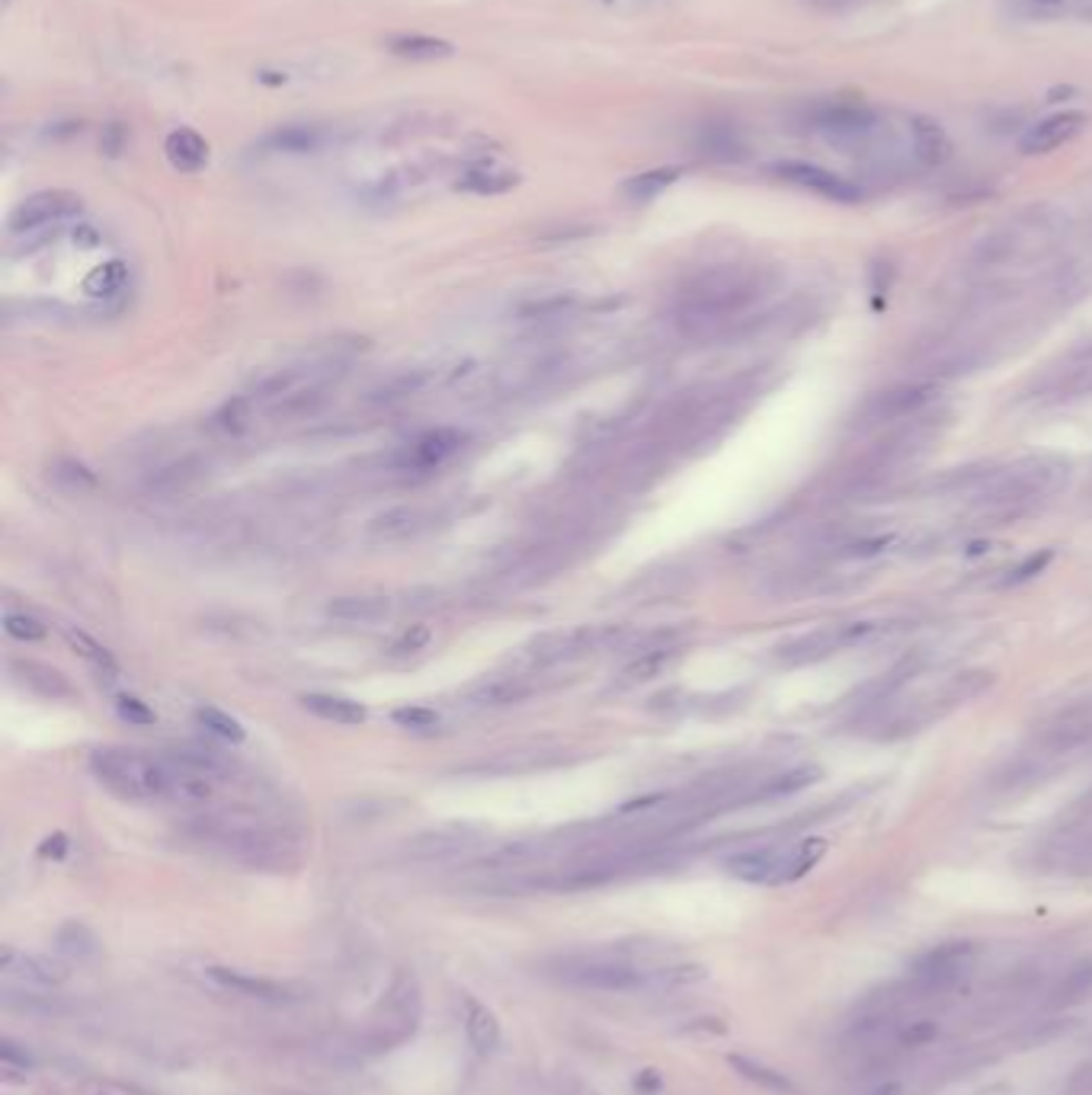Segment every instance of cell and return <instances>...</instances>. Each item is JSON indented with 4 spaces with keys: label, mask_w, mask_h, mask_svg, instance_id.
Wrapping results in <instances>:
<instances>
[{
    "label": "cell",
    "mask_w": 1092,
    "mask_h": 1095,
    "mask_svg": "<svg viewBox=\"0 0 1092 1095\" xmlns=\"http://www.w3.org/2000/svg\"><path fill=\"white\" fill-rule=\"evenodd\" d=\"M395 605L388 596H337L327 602V615L350 624H375L392 618Z\"/></svg>",
    "instance_id": "cell-15"
},
{
    "label": "cell",
    "mask_w": 1092,
    "mask_h": 1095,
    "mask_svg": "<svg viewBox=\"0 0 1092 1095\" xmlns=\"http://www.w3.org/2000/svg\"><path fill=\"white\" fill-rule=\"evenodd\" d=\"M67 641H71V648H74L77 654H81V657H84V660H87V663H91L97 673H103L110 682L116 679V673H119V670H116V660L110 657V651H106V648H100V644H97L94 638H87L84 632H67Z\"/></svg>",
    "instance_id": "cell-41"
},
{
    "label": "cell",
    "mask_w": 1092,
    "mask_h": 1095,
    "mask_svg": "<svg viewBox=\"0 0 1092 1095\" xmlns=\"http://www.w3.org/2000/svg\"><path fill=\"white\" fill-rule=\"evenodd\" d=\"M196 721L209 731V734H215V737H221V740H227V743H241L244 737H247V731H244V724L238 721V718H231L227 712H221V709H199L196 712Z\"/></svg>",
    "instance_id": "cell-40"
},
{
    "label": "cell",
    "mask_w": 1092,
    "mask_h": 1095,
    "mask_svg": "<svg viewBox=\"0 0 1092 1095\" xmlns=\"http://www.w3.org/2000/svg\"><path fill=\"white\" fill-rule=\"evenodd\" d=\"M464 436L452 426H436L430 433H423L420 439L411 442V449L398 458L401 467H414V472H433V467L445 464L458 449H461Z\"/></svg>",
    "instance_id": "cell-9"
},
{
    "label": "cell",
    "mask_w": 1092,
    "mask_h": 1095,
    "mask_svg": "<svg viewBox=\"0 0 1092 1095\" xmlns=\"http://www.w3.org/2000/svg\"><path fill=\"white\" fill-rule=\"evenodd\" d=\"M301 709L321 721H334V724H346V728L365 724V718H369V712L359 705V701L343 698V695H324V692L301 695Z\"/></svg>",
    "instance_id": "cell-16"
},
{
    "label": "cell",
    "mask_w": 1092,
    "mask_h": 1095,
    "mask_svg": "<svg viewBox=\"0 0 1092 1095\" xmlns=\"http://www.w3.org/2000/svg\"><path fill=\"white\" fill-rule=\"evenodd\" d=\"M167 759V756H164ZM171 762V792H167V801H174V804H209L212 798H215V781L218 778H212V775H202V772H196V769H186V765H180V762H174V759H167Z\"/></svg>",
    "instance_id": "cell-19"
},
{
    "label": "cell",
    "mask_w": 1092,
    "mask_h": 1095,
    "mask_svg": "<svg viewBox=\"0 0 1092 1095\" xmlns=\"http://www.w3.org/2000/svg\"><path fill=\"white\" fill-rule=\"evenodd\" d=\"M564 983L580 987V990H605V993H632L648 983V974L641 968L621 964V961H568L558 974Z\"/></svg>",
    "instance_id": "cell-4"
},
{
    "label": "cell",
    "mask_w": 1092,
    "mask_h": 1095,
    "mask_svg": "<svg viewBox=\"0 0 1092 1095\" xmlns=\"http://www.w3.org/2000/svg\"><path fill=\"white\" fill-rule=\"evenodd\" d=\"M94 775L103 785L125 801H167L171 792V762L147 756L138 750L106 746L91 756Z\"/></svg>",
    "instance_id": "cell-2"
},
{
    "label": "cell",
    "mask_w": 1092,
    "mask_h": 1095,
    "mask_svg": "<svg viewBox=\"0 0 1092 1095\" xmlns=\"http://www.w3.org/2000/svg\"><path fill=\"white\" fill-rule=\"evenodd\" d=\"M574 304V295H552V298H541V301H532L522 307L525 318H552V315H561V311H568Z\"/></svg>",
    "instance_id": "cell-50"
},
{
    "label": "cell",
    "mask_w": 1092,
    "mask_h": 1095,
    "mask_svg": "<svg viewBox=\"0 0 1092 1095\" xmlns=\"http://www.w3.org/2000/svg\"><path fill=\"white\" fill-rule=\"evenodd\" d=\"M58 949H61L64 955L87 958V955H94V952H97V942H94V935H91L84 925L71 922V925H64V929L58 932Z\"/></svg>",
    "instance_id": "cell-43"
},
{
    "label": "cell",
    "mask_w": 1092,
    "mask_h": 1095,
    "mask_svg": "<svg viewBox=\"0 0 1092 1095\" xmlns=\"http://www.w3.org/2000/svg\"><path fill=\"white\" fill-rule=\"evenodd\" d=\"M1089 993H1092V961L1070 971V977L1057 987V1002H1076Z\"/></svg>",
    "instance_id": "cell-46"
},
{
    "label": "cell",
    "mask_w": 1092,
    "mask_h": 1095,
    "mask_svg": "<svg viewBox=\"0 0 1092 1095\" xmlns=\"http://www.w3.org/2000/svg\"><path fill=\"white\" fill-rule=\"evenodd\" d=\"M820 125L833 135H859L872 125V113L862 106H836L820 119Z\"/></svg>",
    "instance_id": "cell-38"
},
{
    "label": "cell",
    "mask_w": 1092,
    "mask_h": 1095,
    "mask_svg": "<svg viewBox=\"0 0 1092 1095\" xmlns=\"http://www.w3.org/2000/svg\"><path fill=\"white\" fill-rule=\"evenodd\" d=\"M910 132H913V151H916V158L922 164L939 167V164H946L952 158V141H949L946 128L939 122L919 116V119L910 122Z\"/></svg>",
    "instance_id": "cell-21"
},
{
    "label": "cell",
    "mask_w": 1092,
    "mask_h": 1095,
    "mask_svg": "<svg viewBox=\"0 0 1092 1095\" xmlns=\"http://www.w3.org/2000/svg\"><path fill=\"white\" fill-rule=\"evenodd\" d=\"M532 695V685L522 682L519 676H497V679H484L478 682L472 692H468V701H475L478 709H510L519 705Z\"/></svg>",
    "instance_id": "cell-17"
},
{
    "label": "cell",
    "mask_w": 1092,
    "mask_h": 1095,
    "mask_svg": "<svg viewBox=\"0 0 1092 1095\" xmlns=\"http://www.w3.org/2000/svg\"><path fill=\"white\" fill-rule=\"evenodd\" d=\"M254 411H257L254 398H251V395H241V398L224 401V404L215 411L212 423H215V430H221L224 436H241V433H247V426H251V420H254Z\"/></svg>",
    "instance_id": "cell-34"
},
{
    "label": "cell",
    "mask_w": 1092,
    "mask_h": 1095,
    "mask_svg": "<svg viewBox=\"0 0 1092 1095\" xmlns=\"http://www.w3.org/2000/svg\"><path fill=\"white\" fill-rule=\"evenodd\" d=\"M164 151H167V161H171L177 171H183V174H196V171H202V167L209 164V144H205V138H202L199 132H193V128H177V132H171Z\"/></svg>",
    "instance_id": "cell-22"
},
{
    "label": "cell",
    "mask_w": 1092,
    "mask_h": 1095,
    "mask_svg": "<svg viewBox=\"0 0 1092 1095\" xmlns=\"http://www.w3.org/2000/svg\"><path fill=\"white\" fill-rule=\"evenodd\" d=\"M1089 734H1092V721H1089V718L1067 715V718H1060V721L1048 731L1045 740H1048V750H1051V753H1067V750L1079 746Z\"/></svg>",
    "instance_id": "cell-36"
},
{
    "label": "cell",
    "mask_w": 1092,
    "mask_h": 1095,
    "mask_svg": "<svg viewBox=\"0 0 1092 1095\" xmlns=\"http://www.w3.org/2000/svg\"><path fill=\"white\" fill-rule=\"evenodd\" d=\"M433 381H436L433 369H411V372H404V375H398L392 381H384L381 387H375L369 395V401L372 404H395V401H404L411 395H420V391L430 387Z\"/></svg>",
    "instance_id": "cell-25"
},
{
    "label": "cell",
    "mask_w": 1092,
    "mask_h": 1095,
    "mask_svg": "<svg viewBox=\"0 0 1092 1095\" xmlns=\"http://www.w3.org/2000/svg\"><path fill=\"white\" fill-rule=\"evenodd\" d=\"M673 648H654V651H644L641 657H635L626 670H621V685H638V682H648L654 676L663 673V666L673 660Z\"/></svg>",
    "instance_id": "cell-35"
},
{
    "label": "cell",
    "mask_w": 1092,
    "mask_h": 1095,
    "mask_svg": "<svg viewBox=\"0 0 1092 1095\" xmlns=\"http://www.w3.org/2000/svg\"><path fill=\"white\" fill-rule=\"evenodd\" d=\"M4 632L14 638V641H23V644H36V641H45L48 629L29 612H7L4 615Z\"/></svg>",
    "instance_id": "cell-42"
},
{
    "label": "cell",
    "mask_w": 1092,
    "mask_h": 1095,
    "mask_svg": "<svg viewBox=\"0 0 1092 1095\" xmlns=\"http://www.w3.org/2000/svg\"><path fill=\"white\" fill-rule=\"evenodd\" d=\"M84 132V122H55L48 132H45V138H74V135H81Z\"/></svg>",
    "instance_id": "cell-54"
},
{
    "label": "cell",
    "mask_w": 1092,
    "mask_h": 1095,
    "mask_svg": "<svg viewBox=\"0 0 1092 1095\" xmlns=\"http://www.w3.org/2000/svg\"><path fill=\"white\" fill-rule=\"evenodd\" d=\"M14 673H17V679L23 682V685H29L33 692H39L42 698H71L74 695V689H71V682L58 673V670H52V666H45V663H33V660H14Z\"/></svg>",
    "instance_id": "cell-23"
},
{
    "label": "cell",
    "mask_w": 1092,
    "mask_h": 1095,
    "mask_svg": "<svg viewBox=\"0 0 1092 1095\" xmlns=\"http://www.w3.org/2000/svg\"><path fill=\"white\" fill-rule=\"evenodd\" d=\"M0 971H4V977L29 983V987H58V983L67 980V968L64 964H58L52 958H42V955H26V952H17V949L0 952Z\"/></svg>",
    "instance_id": "cell-10"
},
{
    "label": "cell",
    "mask_w": 1092,
    "mask_h": 1095,
    "mask_svg": "<svg viewBox=\"0 0 1092 1095\" xmlns=\"http://www.w3.org/2000/svg\"><path fill=\"white\" fill-rule=\"evenodd\" d=\"M823 855H827V839L811 836V839L798 842V845L789 849L786 858H782V878H778V884H792V881L805 878V875L820 862Z\"/></svg>",
    "instance_id": "cell-29"
},
{
    "label": "cell",
    "mask_w": 1092,
    "mask_h": 1095,
    "mask_svg": "<svg viewBox=\"0 0 1092 1095\" xmlns=\"http://www.w3.org/2000/svg\"><path fill=\"white\" fill-rule=\"evenodd\" d=\"M823 778V769L820 765H798V769H789L782 775L769 778L759 798H789V795H798L811 785H817V781Z\"/></svg>",
    "instance_id": "cell-30"
},
{
    "label": "cell",
    "mask_w": 1092,
    "mask_h": 1095,
    "mask_svg": "<svg viewBox=\"0 0 1092 1095\" xmlns=\"http://www.w3.org/2000/svg\"><path fill=\"white\" fill-rule=\"evenodd\" d=\"M481 833L468 830V827H452V830H426L420 836H414L408 842V852L414 858H445V855H458L481 845Z\"/></svg>",
    "instance_id": "cell-13"
},
{
    "label": "cell",
    "mask_w": 1092,
    "mask_h": 1095,
    "mask_svg": "<svg viewBox=\"0 0 1092 1095\" xmlns=\"http://www.w3.org/2000/svg\"><path fill=\"white\" fill-rule=\"evenodd\" d=\"M1048 561H1051V552H1041V555H1032V558H1026L1019 568H1012V574L1006 577V583H1026V580H1032V577H1038L1045 568H1048Z\"/></svg>",
    "instance_id": "cell-51"
},
{
    "label": "cell",
    "mask_w": 1092,
    "mask_h": 1095,
    "mask_svg": "<svg viewBox=\"0 0 1092 1095\" xmlns=\"http://www.w3.org/2000/svg\"><path fill=\"white\" fill-rule=\"evenodd\" d=\"M772 174H778V177L789 180V183H795V186H805V190H811V193H817V196H823V199H833V202H859V199H862V190H859V186L849 183V180H842L839 174H830V171L817 167V164L782 161V164L772 167Z\"/></svg>",
    "instance_id": "cell-7"
},
{
    "label": "cell",
    "mask_w": 1092,
    "mask_h": 1095,
    "mask_svg": "<svg viewBox=\"0 0 1092 1095\" xmlns=\"http://www.w3.org/2000/svg\"><path fill=\"white\" fill-rule=\"evenodd\" d=\"M388 52H395L401 58H414V61H436V58L455 55V45L433 36H395L388 39Z\"/></svg>",
    "instance_id": "cell-31"
},
{
    "label": "cell",
    "mask_w": 1092,
    "mask_h": 1095,
    "mask_svg": "<svg viewBox=\"0 0 1092 1095\" xmlns=\"http://www.w3.org/2000/svg\"><path fill=\"white\" fill-rule=\"evenodd\" d=\"M875 1095H904V1086H897V1082H885Z\"/></svg>",
    "instance_id": "cell-57"
},
{
    "label": "cell",
    "mask_w": 1092,
    "mask_h": 1095,
    "mask_svg": "<svg viewBox=\"0 0 1092 1095\" xmlns=\"http://www.w3.org/2000/svg\"><path fill=\"white\" fill-rule=\"evenodd\" d=\"M167 759H174V762H180L186 769H196L202 775H212V778H221L227 772V759L218 750L202 746V743H183V746L171 750Z\"/></svg>",
    "instance_id": "cell-33"
},
{
    "label": "cell",
    "mask_w": 1092,
    "mask_h": 1095,
    "mask_svg": "<svg viewBox=\"0 0 1092 1095\" xmlns=\"http://www.w3.org/2000/svg\"><path fill=\"white\" fill-rule=\"evenodd\" d=\"M116 712L132 728H147V724L158 721V715H154L147 709V701H141L138 695H116Z\"/></svg>",
    "instance_id": "cell-45"
},
{
    "label": "cell",
    "mask_w": 1092,
    "mask_h": 1095,
    "mask_svg": "<svg viewBox=\"0 0 1092 1095\" xmlns=\"http://www.w3.org/2000/svg\"><path fill=\"white\" fill-rule=\"evenodd\" d=\"M974 958V945L971 942H942L929 949L926 955L916 958L913 964V977L926 987V990H942V987H952L961 971L971 964Z\"/></svg>",
    "instance_id": "cell-6"
},
{
    "label": "cell",
    "mask_w": 1092,
    "mask_h": 1095,
    "mask_svg": "<svg viewBox=\"0 0 1092 1095\" xmlns=\"http://www.w3.org/2000/svg\"><path fill=\"white\" fill-rule=\"evenodd\" d=\"M1086 125V116L1070 110V113H1057L1038 125H1032L1026 135H1022V151L1026 154H1045V151H1054L1057 144L1070 141L1079 128Z\"/></svg>",
    "instance_id": "cell-14"
},
{
    "label": "cell",
    "mask_w": 1092,
    "mask_h": 1095,
    "mask_svg": "<svg viewBox=\"0 0 1092 1095\" xmlns=\"http://www.w3.org/2000/svg\"><path fill=\"white\" fill-rule=\"evenodd\" d=\"M464 1032H468V1041H472V1048L481 1057H491L500 1048V1022H497V1015L484 1002H478V999L464 1002Z\"/></svg>",
    "instance_id": "cell-20"
},
{
    "label": "cell",
    "mask_w": 1092,
    "mask_h": 1095,
    "mask_svg": "<svg viewBox=\"0 0 1092 1095\" xmlns=\"http://www.w3.org/2000/svg\"><path fill=\"white\" fill-rule=\"evenodd\" d=\"M935 398L932 384H900L891 391H881L875 395L866 411H862V423H891V420H907L913 414H919L929 401Z\"/></svg>",
    "instance_id": "cell-8"
},
{
    "label": "cell",
    "mask_w": 1092,
    "mask_h": 1095,
    "mask_svg": "<svg viewBox=\"0 0 1092 1095\" xmlns=\"http://www.w3.org/2000/svg\"><path fill=\"white\" fill-rule=\"evenodd\" d=\"M430 641H433L430 624H411V629H404L395 638V644L388 648V654H392V657H411V654H420Z\"/></svg>",
    "instance_id": "cell-44"
},
{
    "label": "cell",
    "mask_w": 1092,
    "mask_h": 1095,
    "mask_svg": "<svg viewBox=\"0 0 1092 1095\" xmlns=\"http://www.w3.org/2000/svg\"><path fill=\"white\" fill-rule=\"evenodd\" d=\"M52 475H55V481H61V484H67V487H77V491L97 487L94 472H91V467H84L81 461H58Z\"/></svg>",
    "instance_id": "cell-48"
},
{
    "label": "cell",
    "mask_w": 1092,
    "mask_h": 1095,
    "mask_svg": "<svg viewBox=\"0 0 1092 1095\" xmlns=\"http://www.w3.org/2000/svg\"><path fill=\"white\" fill-rule=\"evenodd\" d=\"M731 1067H734L747 1082H756L759 1089H766V1092H772V1095H798V1086H795L786 1073H778V1070H772V1067H766V1063H759V1060H750V1057L734 1054V1057H731Z\"/></svg>",
    "instance_id": "cell-27"
},
{
    "label": "cell",
    "mask_w": 1092,
    "mask_h": 1095,
    "mask_svg": "<svg viewBox=\"0 0 1092 1095\" xmlns=\"http://www.w3.org/2000/svg\"><path fill=\"white\" fill-rule=\"evenodd\" d=\"M209 980H215L218 987L238 993V996H247V999H260V1002H289L295 999L289 987L276 983V980H266V977H254L247 971H234V968H205Z\"/></svg>",
    "instance_id": "cell-12"
},
{
    "label": "cell",
    "mask_w": 1092,
    "mask_h": 1095,
    "mask_svg": "<svg viewBox=\"0 0 1092 1095\" xmlns=\"http://www.w3.org/2000/svg\"><path fill=\"white\" fill-rule=\"evenodd\" d=\"M426 522H430V516L420 506H392L369 522V535L384 538V541H401V538H411L420 529H426Z\"/></svg>",
    "instance_id": "cell-18"
},
{
    "label": "cell",
    "mask_w": 1092,
    "mask_h": 1095,
    "mask_svg": "<svg viewBox=\"0 0 1092 1095\" xmlns=\"http://www.w3.org/2000/svg\"><path fill=\"white\" fill-rule=\"evenodd\" d=\"M679 177H682L679 167L648 171V174H638V177H632V180L621 183V196L632 199V202H651L654 196H660L663 190H670Z\"/></svg>",
    "instance_id": "cell-32"
},
{
    "label": "cell",
    "mask_w": 1092,
    "mask_h": 1095,
    "mask_svg": "<svg viewBox=\"0 0 1092 1095\" xmlns=\"http://www.w3.org/2000/svg\"><path fill=\"white\" fill-rule=\"evenodd\" d=\"M64 849H67L64 836H55V839H45V845H42V855L48 858V852H55V858H61V855H64Z\"/></svg>",
    "instance_id": "cell-56"
},
{
    "label": "cell",
    "mask_w": 1092,
    "mask_h": 1095,
    "mask_svg": "<svg viewBox=\"0 0 1092 1095\" xmlns=\"http://www.w3.org/2000/svg\"><path fill=\"white\" fill-rule=\"evenodd\" d=\"M77 208H81V199H77V196H71L64 190H45V193H36V196L23 199L11 212L7 231L17 234V238H20V234H36V231H42V227H48V224H55V221H61L67 215H74Z\"/></svg>",
    "instance_id": "cell-5"
},
{
    "label": "cell",
    "mask_w": 1092,
    "mask_h": 1095,
    "mask_svg": "<svg viewBox=\"0 0 1092 1095\" xmlns=\"http://www.w3.org/2000/svg\"><path fill=\"white\" fill-rule=\"evenodd\" d=\"M935 1035H939V1026L935 1022H910V1029L904 1032V1044L907 1048H926L929 1041H935Z\"/></svg>",
    "instance_id": "cell-52"
},
{
    "label": "cell",
    "mask_w": 1092,
    "mask_h": 1095,
    "mask_svg": "<svg viewBox=\"0 0 1092 1095\" xmlns=\"http://www.w3.org/2000/svg\"><path fill=\"white\" fill-rule=\"evenodd\" d=\"M74 244H81V247H97V244H100V234H97L91 224H81V227L74 231Z\"/></svg>",
    "instance_id": "cell-55"
},
{
    "label": "cell",
    "mask_w": 1092,
    "mask_h": 1095,
    "mask_svg": "<svg viewBox=\"0 0 1092 1095\" xmlns=\"http://www.w3.org/2000/svg\"><path fill=\"white\" fill-rule=\"evenodd\" d=\"M186 830L199 842H209L227 852L231 858H241V862H251V865H279L285 855H292V842L285 833H279L276 827L244 811L205 814L186 823Z\"/></svg>",
    "instance_id": "cell-1"
},
{
    "label": "cell",
    "mask_w": 1092,
    "mask_h": 1095,
    "mask_svg": "<svg viewBox=\"0 0 1092 1095\" xmlns=\"http://www.w3.org/2000/svg\"><path fill=\"white\" fill-rule=\"evenodd\" d=\"M1076 0H1016V7L1029 20H1054L1064 17Z\"/></svg>",
    "instance_id": "cell-47"
},
{
    "label": "cell",
    "mask_w": 1092,
    "mask_h": 1095,
    "mask_svg": "<svg viewBox=\"0 0 1092 1095\" xmlns=\"http://www.w3.org/2000/svg\"><path fill=\"white\" fill-rule=\"evenodd\" d=\"M125 141H128L125 128H122L119 122H110V125L103 128L100 147H103V154H106V158H119V154L125 151Z\"/></svg>",
    "instance_id": "cell-53"
},
{
    "label": "cell",
    "mask_w": 1092,
    "mask_h": 1095,
    "mask_svg": "<svg viewBox=\"0 0 1092 1095\" xmlns=\"http://www.w3.org/2000/svg\"><path fill=\"white\" fill-rule=\"evenodd\" d=\"M202 472H205V464L199 458H180V461L161 467V472H154L147 478V487L161 491V494H177V491H186L193 481H199Z\"/></svg>",
    "instance_id": "cell-28"
},
{
    "label": "cell",
    "mask_w": 1092,
    "mask_h": 1095,
    "mask_svg": "<svg viewBox=\"0 0 1092 1095\" xmlns=\"http://www.w3.org/2000/svg\"><path fill=\"white\" fill-rule=\"evenodd\" d=\"M125 279H128L125 263H122V260H110V263L97 266V270L84 279V292L94 295V298H110V295L122 292Z\"/></svg>",
    "instance_id": "cell-37"
},
{
    "label": "cell",
    "mask_w": 1092,
    "mask_h": 1095,
    "mask_svg": "<svg viewBox=\"0 0 1092 1095\" xmlns=\"http://www.w3.org/2000/svg\"><path fill=\"white\" fill-rule=\"evenodd\" d=\"M327 135L318 128V125H285V128H276L270 132L260 144L266 151H282V154H311L324 147Z\"/></svg>",
    "instance_id": "cell-24"
},
{
    "label": "cell",
    "mask_w": 1092,
    "mask_h": 1095,
    "mask_svg": "<svg viewBox=\"0 0 1092 1095\" xmlns=\"http://www.w3.org/2000/svg\"><path fill=\"white\" fill-rule=\"evenodd\" d=\"M337 372L331 369V362H307V365H285L276 369L273 375H266L263 381H257V387L251 391V398L257 407H266L270 414L301 395H315V391H327L331 378Z\"/></svg>",
    "instance_id": "cell-3"
},
{
    "label": "cell",
    "mask_w": 1092,
    "mask_h": 1095,
    "mask_svg": "<svg viewBox=\"0 0 1092 1095\" xmlns=\"http://www.w3.org/2000/svg\"><path fill=\"white\" fill-rule=\"evenodd\" d=\"M782 858L786 852L782 849H747V852H737L731 855L724 869L728 875H734L737 881H747V884H778V878H782Z\"/></svg>",
    "instance_id": "cell-11"
},
{
    "label": "cell",
    "mask_w": 1092,
    "mask_h": 1095,
    "mask_svg": "<svg viewBox=\"0 0 1092 1095\" xmlns=\"http://www.w3.org/2000/svg\"><path fill=\"white\" fill-rule=\"evenodd\" d=\"M392 718H395V724L411 728V731H426V728H436V724H439V712L423 709V705H408V709H398Z\"/></svg>",
    "instance_id": "cell-49"
},
{
    "label": "cell",
    "mask_w": 1092,
    "mask_h": 1095,
    "mask_svg": "<svg viewBox=\"0 0 1092 1095\" xmlns=\"http://www.w3.org/2000/svg\"><path fill=\"white\" fill-rule=\"evenodd\" d=\"M990 685H993V673H987V670L958 673V676L949 682V689H946V701H949V705H965V701L984 695Z\"/></svg>",
    "instance_id": "cell-39"
},
{
    "label": "cell",
    "mask_w": 1092,
    "mask_h": 1095,
    "mask_svg": "<svg viewBox=\"0 0 1092 1095\" xmlns=\"http://www.w3.org/2000/svg\"><path fill=\"white\" fill-rule=\"evenodd\" d=\"M513 186H519V174L497 171V167H488V164L464 171L461 180H458V190L475 193V196H500V193H510Z\"/></svg>",
    "instance_id": "cell-26"
}]
</instances>
